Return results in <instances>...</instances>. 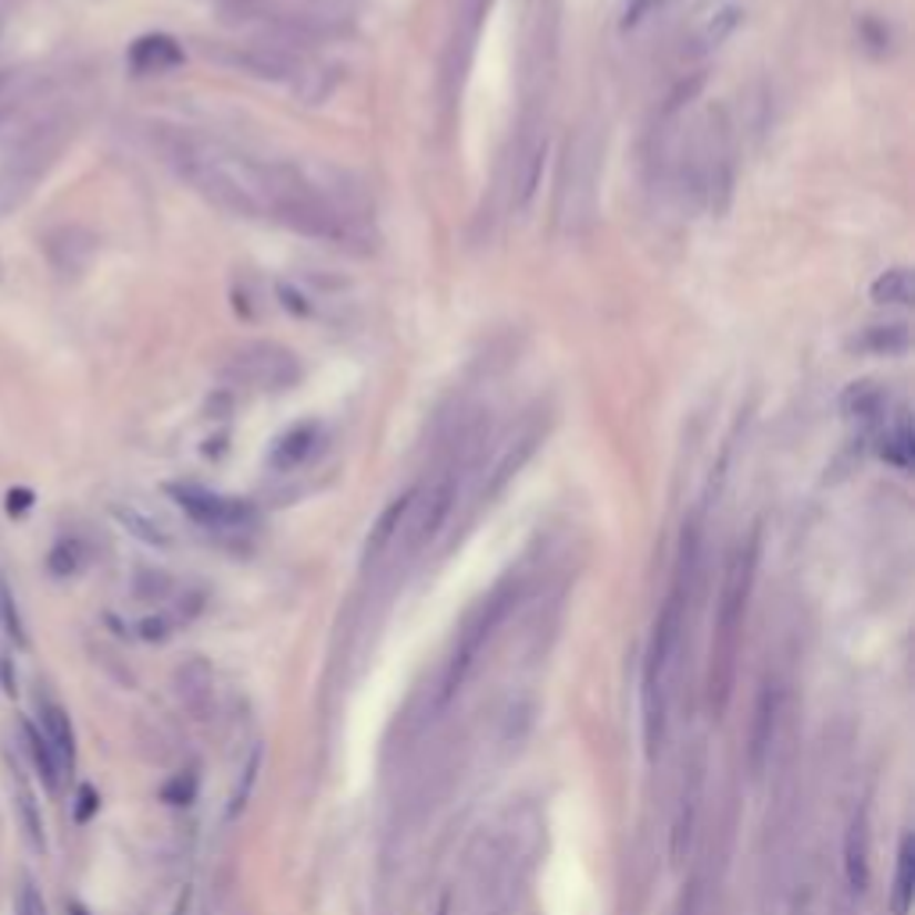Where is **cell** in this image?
Here are the masks:
<instances>
[{
  "mask_svg": "<svg viewBox=\"0 0 915 915\" xmlns=\"http://www.w3.org/2000/svg\"><path fill=\"white\" fill-rule=\"evenodd\" d=\"M194 794H197V776L194 773H180L162 791V797L169 801V805H190V801H194Z\"/></svg>",
  "mask_w": 915,
  "mask_h": 915,
  "instance_id": "33",
  "label": "cell"
},
{
  "mask_svg": "<svg viewBox=\"0 0 915 915\" xmlns=\"http://www.w3.org/2000/svg\"><path fill=\"white\" fill-rule=\"evenodd\" d=\"M14 915H47V902L33 880H22L19 897H14Z\"/></svg>",
  "mask_w": 915,
  "mask_h": 915,
  "instance_id": "32",
  "label": "cell"
},
{
  "mask_svg": "<svg viewBox=\"0 0 915 915\" xmlns=\"http://www.w3.org/2000/svg\"><path fill=\"white\" fill-rule=\"evenodd\" d=\"M175 683H180V698L190 704V709H194V712L207 709V665L204 662L183 665L180 677H175Z\"/></svg>",
  "mask_w": 915,
  "mask_h": 915,
  "instance_id": "29",
  "label": "cell"
},
{
  "mask_svg": "<svg viewBox=\"0 0 915 915\" xmlns=\"http://www.w3.org/2000/svg\"><path fill=\"white\" fill-rule=\"evenodd\" d=\"M698 809H701V773L694 769L690 780L683 783L680 809H677V819H672V841H669L672 865H683V858L690 855V844H694V826H698Z\"/></svg>",
  "mask_w": 915,
  "mask_h": 915,
  "instance_id": "16",
  "label": "cell"
},
{
  "mask_svg": "<svg viewBox=\"0 0 915 915\" xmlns=\"http://www.w3.org/2000/svg\"><path fill=\"white\" fill-rule=\"evenodd\" d=\"M736 22H741V11H736L733 4H722V8H712V11H704L701 19L690 26V33L683 37L680 43V58L687 61H701V58H709L715 47L726 40Z\"/></svg>",
  "mask_w": 915,
  "mask_h": 915,
  "instance_id": "14",
  "label": "cell"
},
{
  "mask_svg": "<svg viewBox=\"0 0 915 915\" xmlns=\"http://www.w3.org/2000/svg\"><path fill=\"white\" fill-rule=\"evenodd\" d=\"M37 712H40V733L47 736V744L54 748L58 762L69 769L75 762V730L69 712L51 698H37Z\"/></svg>",
  "mask_w": 915,
  "mask_h": 915,
  "instance_id": "19",
  "label": "cell"
},
{
  "mask_svg": "<svg viewBox=\"0 0 915 915\" xmlns=\"http://www.w3.org/2000/svg\"><path fill=\"white\" fill-rule=\"evenodd\" d=\"M140 633L148 640H165L169 637V622L165 619H143L140 622Z\"/></svg>",
  "mask_w": 915,
  "mask_h": 915,
  "instance_id": "35",
  "label": "cell"
},
{
  "mask_svg": "<svg viewBox=\"0 0 915 915\" xmlns=\"http://www.w3.org/2000/svg\"><path fill=\"white\" fill-rule=\"evenodd\" d=\"M844 876L855 894L870 891V830H865L862 815L851 819L847 837H844Z\"/></svg>",
  "mask_w": 915,
  "mask_h": 915,
  "instance_id": "20",
  "label": "cell"
},
{
  "mask_svg": "<svg viewBox=\"0 0 915 915\" xmlns=\"http://www.w3.org/2000/svg\"><path fill=\"white\" fill-rule=\"evenodd\" d=\"M754 569H759V533L741 540V548L730 555L726 576H722L712 658H709V709L715 719H722V712L730 709L736 654H741L744 616H748V601H751V587H754Z\"/></svg>",
  "mask_w": 915,
  "mask_h": 915,
  "instance_id": "3",
  "label": "cell"
},
{
  "mask_svg": "<svg viewBox=\"0 0 915 915\" xmlns=\"http://www.w3.org/2000/svg\"><path fill=\"white\" fill-rule=\"evenodd\" d=\"M912 344V333L905 323L891 326H865L851 336V350H862V355H902Z\"/></svg>",
  "mask_w": 915,
  "mask_h": 915,
  "instance_id": "22",
  "label": "cell"
},
{
  "mask_svg": "<svg viewBox=\"0 0 915 915\" xmlns=\"http://www.w3.org/2000/svg\"><path fill=\"white\" fill-rule=\"evenodd\" d=\"M598 136L583 130L569 143L566 154V180L558 190V218L566 222L569 230H576L580 222L593 215V201H598Z\"/></svg>",
  "mask_w": 915,
  "mask_h": 915,
  "instance_id": "8",
  "label": "cell"
},
{
  "mask_svg": "<svg viewBox=\"0 0 915 915\" xmlns=\"http://www.w3.org/2000/svg\"><path fill=\"white\" fill-rule=\"evenodd\" d=\"M258 769H262V748L251 754L247 765H244V780H240V791L233 794V805H230V815H240L247 809L251 801V791H254V780H258Z\"/></svg>",
  "mask_w": 915,
  "mask_h": 915,
  "instance_id": "31",
  "label": "cell"
},
{
  "mask_svg": "<svg viewBox=\"0 0 915 915\" xmlns=\"http://www.w3.org/2000/svg\"><path fill=\"white\" fill-rule=\"evenodd\" d=\"M183 65V51L180 43L165 33H151V37H140L133 47H130V69L136 75H165L172 69Z\"/></svg>",
  "mask_w": 915,
  "mask_h": 915,
  "instance_id": "15",
  "label": "cell"
},
{
  "mask_svg": "<svg viewBox=\"0 0 915 915\" xmlns=\"http://www.w3.org/2000/svg\"><path fill=\"white\" fill-rule=\"evenodd\" d=\"M873 301L876 304H912L915 297V283L908 268H887L883 276L873 283Z\"/></svg>",
  "mask_w": 915,
  "mask_h": 915,
  "instance_id": "27",
  "label": "cell"
},
{
  "mask_svg": "<svg viewBox=\"0 0 915 915\" xmlns=\"http://www.w3.org/2000/svg\"><path fill=\"white\" fill-rule=\"evenodd\" d=\"M809 902H812V894L809 891H797L794 902H791V915H809Z\"/></svg>",
  "mask_w": 915,
  "mask_h": 915,
  "instance_id": "38",
  "label": "cell"
},
{
  "mask_svg": "<svg viewBox=\"0 0 915 915\" xmlns=\"http://www.w3.org/2000/svg\"><path fill=\"white\" fill-rule=\"evenodd\" d=\"M841 411L847 419H858L865 426H883L891 419V394L880 383H851L841 394Z\"/></svg>",
  "mask_w": 915,
  "mask_h": 915,
  "instance_id": "18",
  "label": "cell"
},
{
  "mask_svg": "<svg viewBox=\"0 0 915 915\" xmlns=\"http://www.w3.org/2000/svg\"><path fill=\"white\" fill-rule=\"evenodd\" d=\"M172 497L180 501V508L194 522H201L207 529H222V533H226V529H244L254 519V511L244 501H236V497L212 494V490H204V487H175Z\"/></svg>",
  "mask_w": 915,
  "mask_h": 915,
  "instance_id": "11",
  "label": "cell"
},
{
  "mask_svg": "<svg viewBox=\"0 0 915 915\" xmlns=\"http://www.w3.org/2000/svg\"><path fill=\"white\" fill-rule=\"evenodd\" d=\"M519 598V587L516 583H505V587H497L490 598L476 608V612L469 616V622H465V630L458 633V644L451 651V658H447V665H444V680H440V694H437V704L444 709V704H451L458 694H461V687L465 680H469V672L476 669L479 662V654L487 651V644L494 640L497 633V626H501L511 612V604H516Z\"/></svg>",
  "mask_w": 915,
  "mask_h": 915,
  "instance_id": "6",
  "label": "cell"
},
{
  "mask_svg": "<svg viewBox=\"0 0 915 915\" xmlns=\"http://www.w3.org/2000/svg\"><path fill=\"white\" fill-rule=\"evenodd\" d=\"M0 690H4L8 698L19 694V672H14L11 648H4V644H0Z\"/></svg>",
  "mask_w": 915,
  "mask_h": 915,
  "instance_id": "34",
  "label": "cell"
},
{
  "mask_svg": "<svg viewBox=\"0 0 915 915\" xmlns=\"http://www.w3.org/2000/svg\"><path fill=\"white\" fill-rule=\"evenodd\" d=\"M162 151L165 162L180 172V180H186L226 215L265 218L304 233L318 204L308 169L265 162L218 136L172 130L162 136Z\"/></svg>",
  "mask_w": 915,
  "mask_h": 915,
  "instance_id": "1",
  "label": "cell"
},
{
  "mask_svg": "<svg viewBox=\"0 0 915 915\" xmlns=\"http://www.w3.org/2000/svg\"><path fill=\"white\" fill-rule=\"evenodd\" d=\"M29 505H33V494H29V490H11L8 494V511H11V516H19V511H26Z\"/></svg>",
  "mask_w": 915,
  "mask_h": 915,
  "instance_id": "36",
  "label": "cell"
},
{
  "mask_svg": "<svg viewBox=\"0 0 915 915\" xmlns=\"http://www.w3.org/2000/svg\"><path fill=\"white\" fill-rule=\"evenodd\" d=\"M698 555H701V526L690 522L683 529V548H680V566H677V580H672V590L662 604V612L654 619L651 630V644H648V658H644V687H640V709H644V751L654 762L662 754L665 733H669V680H672V665H677V651H680V637H683V622H687V604H690V590H694V576H698Z\"/></svg>",
  "mask_w": 915,
  "mask_h": 915,
  "instance_id": "2",
  "label": "cell"
},
{
  "mask_svg": "<svg viewBox=\"0 0 915 915\" xmlns=\"http://www.w3.org/2000/svg\"><path fill=\"white\" fill-rule=\"evenodd\" d=\"M115 519L130 529L133 537H140L143 543H154V548H169L172 537H169V529L157 522L154 516H148V511H140L133 505H119L115 508Z\"/></svg>",
  "mask_w": 915,
  "mask_h": 915,
  "instance_id": "26",
  "label": "cell"
},
{
  "mask_svg": "<svg viewBox=\"0 0 915 915\" xmlns=\"http://www.w3.org/2000/svg\"><path fill=\"white\" fill-rule=\"evenodd\" d=\"M543 162H548V130H543V115L526 111L516 151H511V162H508V207L516 215L533 204L540 180H543Z\"/></svg>",
  "mask_w": 915,
  "mask_h": 915,
  "instance_id": "9",
  "label": "cell"
},
{
  "mask_svg": "<svg viewBox=\"0 0 915 915\" xmlns=\"http://www.w3.org/2000/svg\"><path fill=\"white\" fill-rule=\"evenodd\" d=\"M411 501H415V487L405 490L400 497H394V501L379 511V519L373 522V529H368V537H365V551H362V566H365V569L379 566V561L387 558V555L397 548V543H400V533H405V522H408Z\"/></svg>",
  "mask_w": 915,
  "mask_h": 915,
  "instance_id": "13",
  "label": "cell"
},
{
  "mask_svg": "<svg viewBox=\"0 0 915 915\" xmlns=\"http://www.w3.org/2000/svg\"><path fill=\"white\" fill-rule=\"evenodd\" d=\"M912 455H915V437H912L908 415L897 411V415H891V419L880 426V458L891 461L894 469H908Z\"/></svg>",
  "mask_w": 915,
  "mask_h": 915,
  "instance_id": "21",
  "label": "cell"
},
{
  "mask_svg": "<svg viewBox=\"0 0 915 915\" xmlns=\"http://www.w3.org/2000/svg\"><path fill=\"white\" fill-rule=\"evenodd\" d=\"M79 566H83V548H79L75 540H61V543H54L51 558H47V569H51L54 576H75Z\"/></svg>",
  "mask_w": 915,
  "mask_h": 915,
  "instance_id": "30",
  "label": "cell"
},
{
  "mask_svg": "<svg viewBox=\"0 0 915 915\" xmlns=\"http://www.w3.org/2000/svg\"><path fill=\"white\" fill-rule=\"evenodd\" d=\"M230 11L240 22L258 29V40L283 47L315 43L340 33L347 22L344 0H230Z\"/></svg>",
  "mask_w": 915,
  "mask_h": 915,
  "instance_id": "4",
  "label": "cell"
},
{
  "mask_svg": "<svg viewBox=\"0 0 915 915\" xmlns=\"http://www.w3.org/2000/svg\"><path fill=\"white\" fill-rule=\"evenodd\" d=\"M548 437V415L529 411L519 426H511L497 444H484V465H479V501H490L494 494H501L511 479L519 476V469L537 455L540 440Z\"/></svg>",
  "mask_w": 915,
  "mask_h": 915,
  "instance_id": "7",
  "label": "cell"
},
{
  "mask_svg": "<svg viewBox=\"0 0 915 915\" xmlns=\"http://www.w3.org/2000/svg\"><path fill=\"white\" fill-rule=\"evenodd\" d=\"M226 373L244 390H291L301 379V365L294 350L279 344H247L230 358Z\"/></svg>",
  "mask_w": 915,
  "mask_h": 915,
  "instance_id": "10",
  "label": "cell"
},
{
  "mask_svg": "<svg viewBox=\"0 0 915 915\" xmlns=\"http://www.w3.org/2000/svg\"><path fill=\"white\" fill-rule=\"evenodd\" d=\"M69 136H72V122L51 119L37 125V130L11 151L4 169H0V218L14 212L19 204H26V197L33 194L43 175L58 162V154L65 151Z\"/></svg>",
  "mask_w": 915,
  "mask_h": 915,
  "instance_id": "5",
  "label": "cell"
},
{
  "mask_svg": "<svg viewBox=\"0 0 915 915\" xmlns=\"http://www.w3.org/2000/svg\"><path fill=\"white\" fill-rule=\"evenodd\" d=\"M318 444H323V429L315 423H301L291 433H283L279 444L272 447V469L276 472H294L301 465H308L318 455Z\"/></svg>",
  "mask_w": 915,
  "mask_h": 915,
  "instance_id": "17",
  "label": "cell"
},
{
  "mask_svg": "<svg viewBox=\"0 0 915 915\" xmlns=\"http://www.w3.org/2000/svg\"><path fill=\"white\" fill-rule=\"evenodd\" d=\"M14 812L22 819V830H26V841L33 844L37 851L47 847V833H43V815H40V801L37 794L29 791V783L22 776H14Z\"/></svg>",
  "mask_w": 915,
  "mask_h": 915,
  "instance_id": "25",
  "label": "cell"
},
{
  "mask_svg": "<svg viewBox=\"0 0 915 915\" xmlns=\"http://www.w3.org/2000/svg\"><path fill=\"white\" fill-rule=\"evenodd\" d=\"M22 736H26V751H29V759H33L43 786H47V791H58V786H61V769H65V765L58 762L54 748L47 744V736L40 733L37 722H29V719L22 722Z\"/></svg>",
  "mask_w": 915,
  "mask_h": 915,
  "instance_id": "23",
  "label": "cell"
},
{
  "mask_svg": "<svg viewBox=\"0 0 915 915\" xmlns=\"http://www.w3.org/2000/svg\"><path fill=\"white\" fill-rule=\"evenodd\" d=\"M776 722H780V690H776V683H765L759 690V701H754L751 733H748L751 780H762V773H765L769 754H773V741H776Z\"/></svg>",
  "mask_w": 915,
  "mask_h": 915,
  "instance_id": "12",
  "label": "cell"
},
{
  "mask_svg": "<svg viewBox=\"0 0 915 915\" xmlns=\"http://www.w3.org/2000/svg\"><path fill=\"white\" fill-rule=\"evenodd\" d=\"M93 809H98V794H93V786H83L79 791V819H90Z\"/></svg>",
  "mask_w": 915,
  "mask_h": 915,
  "instance_id": "37",
  "label": "cell"
},
{
  "mask_svg": "<svg viewBox=\"0 0 915 915\" xmlns=\"http://www.w3.org/2000/svg\"><path fill=\"white\" fill-rule=\"evenodd\" d=\"M915 897V841L905 837L897 847V865H894V887H891V912L908 915Z\"/></svg>",
  "mask_w": 915,
  "mask_h": 915,
  "instance_id": "24",
  "label": "cell"
},
{
  "mask_svg": "<svg viewBox=\"0 0 915 915\" xmlns=\"http://www.w3.org/2000/svg\"><path fill=\"white\" fill-rule=\"evenodd\" d=\"M0 630L8 633V640H14V648H26L29 644V633H26V622H22V612H19V601H14V590L4 580V572H0Z\"/></svg>",
  "mask_w": 915,
  "mask_h": 915,
  "instance_id": "28",
  "label": "cell"
}]
</instances>
